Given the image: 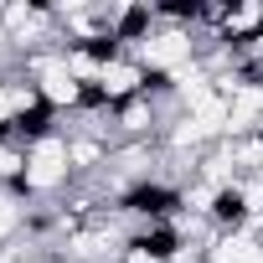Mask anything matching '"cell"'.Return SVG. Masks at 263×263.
<instances>
[{"label":"cell","instance_id":"6da1fadb","mask_svg":"<svg viewBox=\"0 0 263 263\" xmlns=\"http://www.w3.org/2000/svg\"><path fill=\"white\" fill-rule=\"evenodd\" d=\"M62 165H67V150H62L57 140H47V145L31 155V165H26V181H31V186H52V181L62 176Z\"/></svg>","mask_w":263,"mask_h":263},{"label":"cell","instance_id":"7a4b0ae2","mask_svg":"<svg viewBox=\"0 0 263 263\" xmlns=\"http://www.w3.org/2000/svg\"><path fill=\"white\" fill-rule=\"evenodd\" d=\"M42 78H47V98H57V103H72V98H78V83H72V67H67V62L47 57V62H42Z\"/></svg>","mask_w":263,"mask_h":263},{"label":"cell","instance_id":"3957f363","mask_svg":"<svg viewBox=\"0 0 263 263\" xmlns=\"http://www.w3.org/2000/svg\"><path fill=\"white\" fill-rule=\"evenodd\" d=\"M145 57H150L155 67H176V62L186 57V36H176V31H165V36H155V42H145Z\"/></svg>","mask_w":263,"mask_h":263},{"label":"cell","instance_id":"277c9868","mask_svg":"<svg viewBox=\"0 0 263 263\" xmlns=\"http://www.w3.org/2000/svg\"><path fill=\"white\" fill-rule=\"evenodd\" d=\"M258 108H263V93H253V88H248V93H242V98H237V103L227 108V119H232V129H248V119H253Z\"/></svg>","mask_w":263,"mask_h":263},{"label":"cell","instance_id":"5b68a950","mask_svg":"<svg viewBox=\"0 0 263 263\" xmlns=\"http://www.w3.org/2000/svg\"><path fill=\"white\" fill-rule=\"evenodd\" d=\"M217 263H258V248H253L248 237H232V242L217 248Z\"/></svg>","mask_w":263,"mask_h":263},{"label":"cell","instance_id":"8992f818","mask_svg":"<svg viewBox=\"0 0 263 263\" xmlns=\"http://www.w3.org/2000/svg\"><path fill=\"white\" fill-rule=\"evenodd\" d=\"M135 83H140L135 67H103V88H108V93H129Z\"/></svg>","mask_w":263,"mask_h":263},{"label":"cell","instance_id":"52a82bcc","mask_svg":"<svg viewBox=\"0 0 263 263\" xmlns=\"http://www.w3.org/2000/svg\"><path fill=\"white\" fill-rule=\"evenodd\" d=\"M201 135H206V129H201V124H196V119H191V124H181V129H176V140H181V145H191V140H201Z\"/></svg>","mask_w":263,"mask_h":263},{"label":"cell","instance_id":"ba28073f","mask_svg":"<svg viewBox=\"0 0 263 263\" xmlns=\"http://www.w3.org/2000/svg\"><path fill=\"white\" fill-rule=\"evenodd\" d=\"M11 222H16V201H0V237L11 232Z\"/></svg>","mask_w":263,"mask_h":263},{"label":"cell","instance_id":"9c48e42d","mask_svg":"<svg viewBox=\"0 0 263 263\" xmlns=\"http://www.w3.org/2000/svg\"><path fill=\"white\" fill-rule=\"evenodd\" d=\"M16 165H21V160H16L11 150H0V171H16Z\"/></svg>","mask_w":263,"mask_h":263},{"label":"cell","instance_id":"30bf717a","mask_svg":"<svg viewBox=\"0 0 263 263\" xmlns=\"http://www.w3.org/2000/svg\"><path fill=\"white\" fill-rule=\"evenodd\" d=\"M6 108H11V98H6V88H0V114H6Z\"/></svg>","mask_w":263,"mask_h":263}]
</instances>
